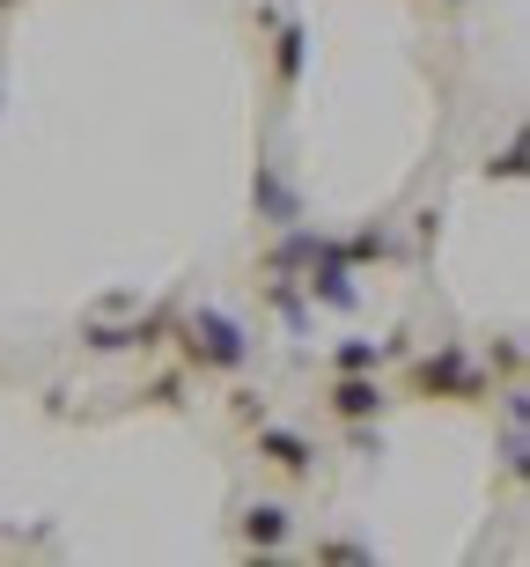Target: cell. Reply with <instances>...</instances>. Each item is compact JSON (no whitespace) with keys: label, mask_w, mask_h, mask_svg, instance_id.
I'll use <instances>...</instances> for the list:
<instances>
[{"label":"cell","mask_w":530,"mask_h":567,"mask_svg":"<svg viewBox=\"0 0 530 567\" xmlns=\"http://www.w3.org/2000/svg\"><path fill=\"white\" fill-rule=\"evenodd\" d=\"M376 399H383V391H368V383H346V391H340V413H368Z\"/></svg>","instance_id":"cell-1"},{"label":"cell","mask_w":530,"mask_h":567,"mask_svg":"<svg viewBox=\"0 0 530 567\" xmlns=\"http://www.w3.org/2000/svg\"><path fill=\"white\" fill-rule=\"evenodd\" d=\"M251 530L258 538H280V508H251Z\"/></svg>","instance_id":"cell-2"}]
</instances>
